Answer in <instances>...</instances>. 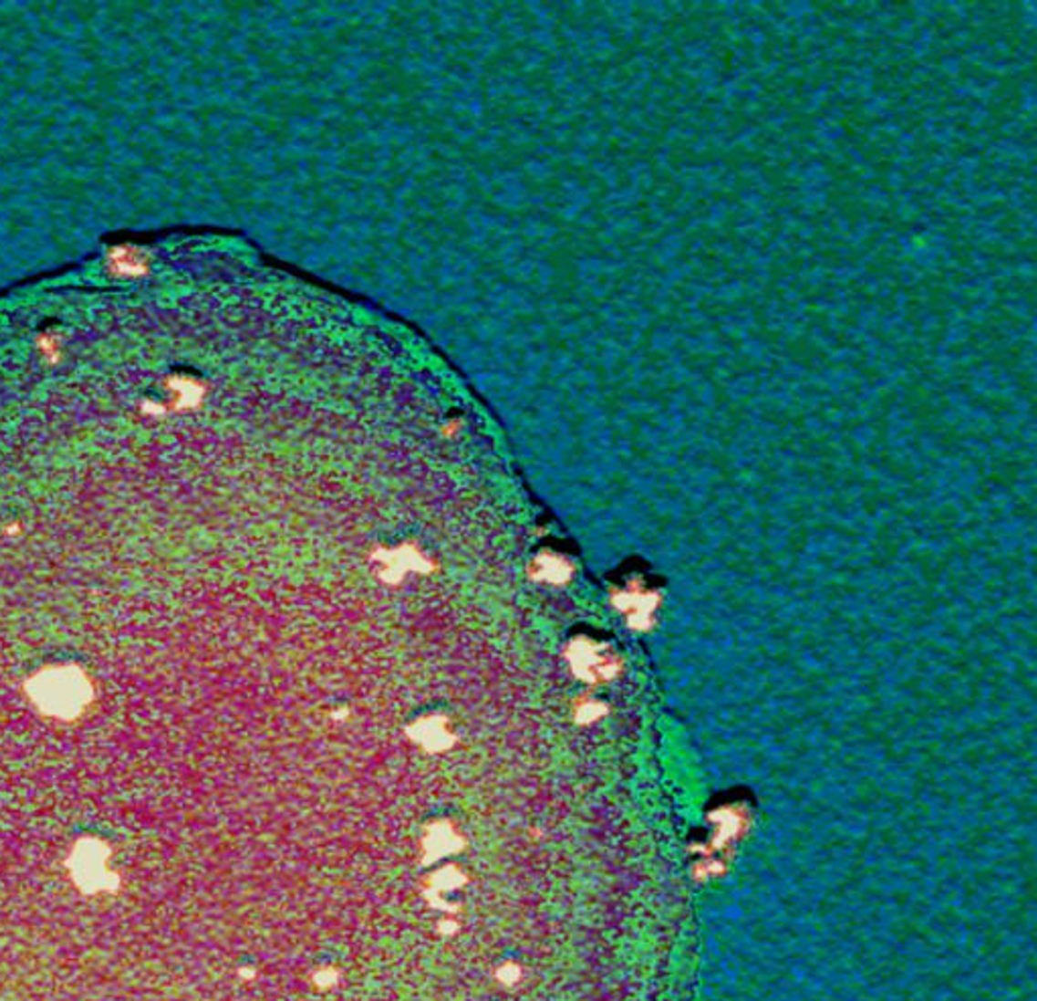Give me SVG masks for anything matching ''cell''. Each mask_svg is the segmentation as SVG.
I'll return each instance as SVG.
<instances>
[{
	"instance_id": "4",
	"label": "cell",
	"mask_w": 1037,
	"mask_h": 1001,
	"mask_svg": "<svg viewBox=\"0 0 1037 1001\" xmlns=\"http://www.w3.org/2000/svg\"><path fill=\"white\" fill-rule=\"evenodd\" d=\"M376 561L380 563L384 579L390 583L400 581L402 577L410 571H427L430 567L427 558L410 547H402L399 551H386L382 555H376Z\"/></svg>"
},
{
	"instance_id": "2",
	"label": "cell",
	"mask_w": 1037,
	"mask_h": 1001,
	"mask_svg": "<svg viewBox=\"0 0 1037 1001\" xmlns=\"http://www.w3.org/2000/svg\"><path fill=\"white\" fill-rule=\"evenodd\" d=\"M112 850L104 839L79 837L66 858L67 876L82 896H114L122 888L119 871L110 868Z\"/></svg>"
},
{
	"instance_id": "6",
	"label": "cell",
	"mask_w": 1037,
	"mask_h": 1001,
	"mask_svg": "<svg viewBox=\"0 0 1037 1001\" xmlns=\"http://www.w3.org/2000/svg\"><path fill=\"white\" fill-rule=\"evenodd\" d=\"M532 575H534L536 579L546 581V583H565L571 575V567L561 557L543 555L534 561V567H532Z\"/></svg>"
},
{
	"instance_id": "5",
	"label": "cell",
	"mask_w": 1037,
	"mask_h": 1001,
	"mask_svg": "<svg viewBox=\"0 0 1037 1001\" xmlns=\"http://www.w3.org/2000/svg\"><path fill=\"white\" fill-rule=\"evenodd\" d=\"M410 737L427 750H445L455 742L443 717H422L410 727Z\"/></svg>"
},
{
	"instance_id": "9",
	"label": "cell",
	"mask_w": 1037,
	"mask_h": 1001,
	"mask_svg": "<svg viewBox=\"0 0 1037 1001\" xmlns=\"http://www.w3.org/2000/svg\"><path fill=\"white\" fill-rule=\"evenodd\" d=\"M41 351L45 356H49L51 360H56V356H59V341L56 336H45L39 341Z\"/></svg>"
},
{
	"instance_id": "8",
	"label": "cell",
	"mask_w": 1037,
	"mask_h": 1001,
	"mask_svg": "<svg viewBox=\"0 0 1037 1001\" xmlns=\"http://www.w3.org/2000/svg\"><path fill=\"white\" fill-rule=\"evenodd\" d=\"M603 714H606V707H603L599 701H585L583 705L576 709V721H579V724H593V721L603 717Z\"/></svg>"
},
{
	"instance_id": "3",
	"label": "cell",
	"mask_w": 1037,
	"mask_h": 1001,
	"mask_svg": "<svg viewBox=\"0 0 1037 1001\" xmlns=\"http://www.w3.org/2000/svg\"><path fill=\"white\" fill-rule=\"evenodd\" d=\"M566 658H569L573 673L587 683L611 681L619 671L617 661L607 648L591 642V640H575L566 651Z\"/></svg>"
},
{
	"instance_id": "7",
	"label": "cell",
	"mask_w": 1037,
	"mask_h": 1001,
	"mask_svg": "<svg viewBox=\"0 0 1037 1001\" xmlns=\"http://www.w3.org/2000/svg\"><path fill=\"white\" fill-rule=\"evenodd\" d=\"M110 266L114 273L120 275H142L144 270H147V265H144L140 252L130 246L114 248L110 255Z\"/></svg>"
},
{
	"instance_id": "1",
	"label": "cell",
	"mask_w": 1037,
	"mask_h": 1001,
	"mask_svg": "<svg viewBox=\"0 0 1037 1001\" xmlns=\"http://www.w3.org/2000/svg\"><path fill=\"white\" fill-rule=\"evenodd\" d=\"M26 691L39 711L56 719H76L92 699V684L76 666L45 669L33 676Z\"/></svg>"
}]
</instances>
